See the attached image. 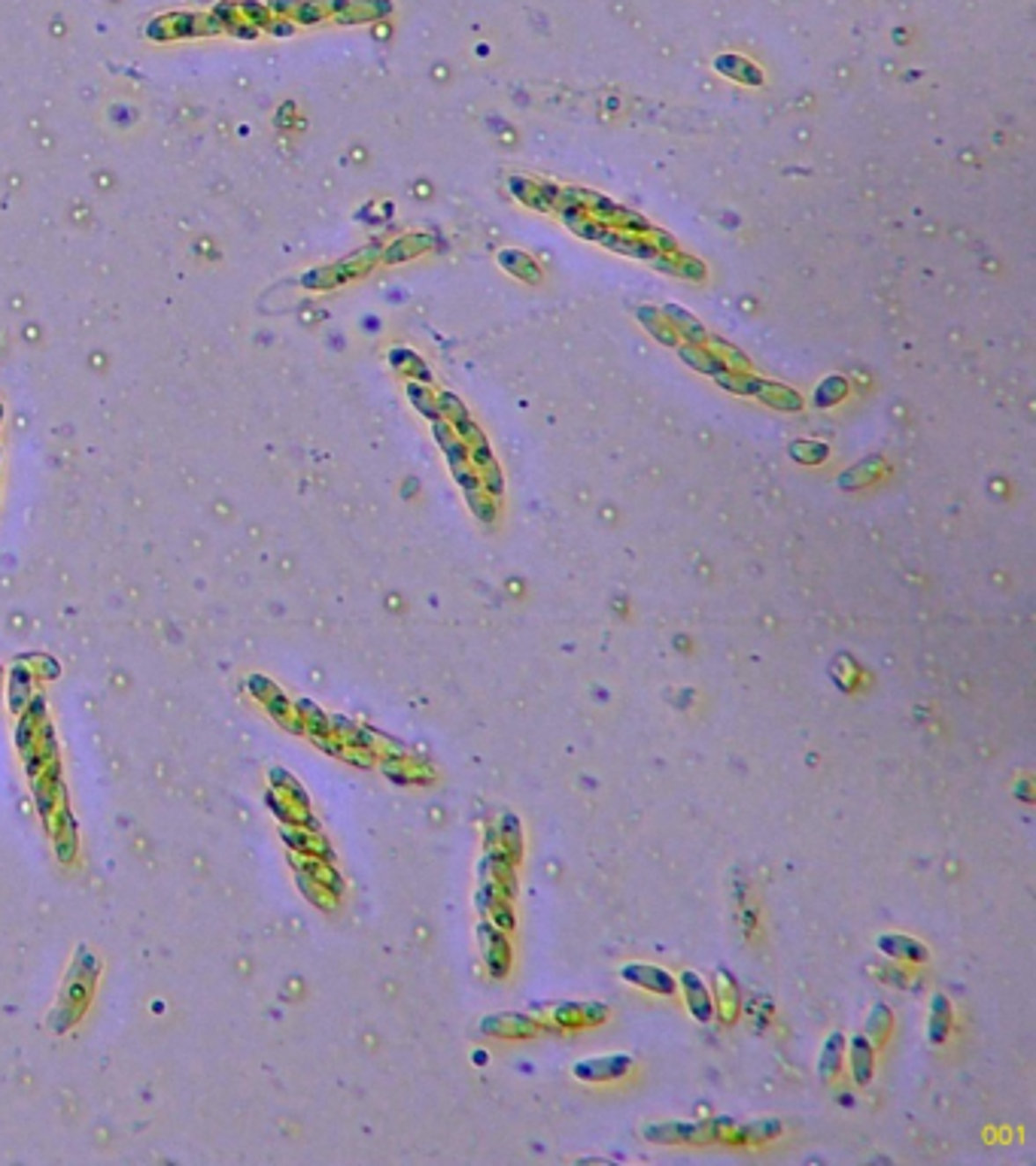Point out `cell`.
<instances>
[{"label": "cell", "mask_w": 1036, "mask_h": 1166, "mask_svg": "<svg viewBox=\"0 0 1036 1166\" xmlns=\"http://www.w3.org/2000/svg\"><path fill=\"white\" fill-rule=\"evenodd\" d=\"M681 984H684V994H687V1006H690V1012L696 1015L702 1023H709V1021H711V1015H715V1006H711L709 990H705V984L699 981L693 972H684V975H681Z\"/></svg>", "instance_id": "obj_2"}, {"label": "cell", "mask_w": 1036, "mask_h": 1166, "mask_svg": "<svg viewBox=\"0 0 1036 1166\" xmlns=\"http://www.w3.org/2000/svg\"><path fill=\"white\" fill-rule=\"evenodd\" d=\"M629 1069V1057H605V1060H587V1063H577L575 1067V1075H581V1078H599V1082H605V1078H617V1075H623Z\"/></svg>", "instance_id": "obj_3"}, {"label": "cell", "mask_w": 1036, "mask_h": 1166, "mask_svg": "<svg viewBox=\"0 0 1036 1166\" xmlns=\"http://www.w3.org/2000/svg\"><path fill=\"white\" fill-rule=\"evenodd\" d=\"M863 1048H866L863 1039L854 1042V1075H857L860 1084L870 1078V1051H866V1057H863Z\"/></svg>", "instance_id": "obj_4"}, {"label": "cell", "mask_w": 1036, "mask_h": 1166, "mask_svg": "<svg viewBox=\"0 0 1036 1166\" xmlns=\"http://www.w3.org/2000/svg\"><path fill=\"white\" fill-rule=\"evenodd\" d=\"M623 979L638 984V987H648L654 994H675V979H672L665 969L659 966H644V963H629V966L621 969Z\"/></svg>", "instance_id": "obj_1"}]
</instances>
